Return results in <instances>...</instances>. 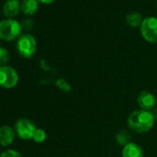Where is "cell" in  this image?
I'll return each instance as SVG.
<instances>
[{
	"instance_id": "obj_17",
	"label": "cell",
	"mask_w": 157,
	"mask_h": 157,
	"mask_svg": "<svg viewBox=\"0 0 157 157\" xmlns=\"http://www.w3.org/2000/svg\"><path fill=\"white\" fill-rule=\"evenodd\" d=\"M56 85L60 90H62L64 92H69L71 89L68 82H66L65 80H63V78H58V80L56 81Z\"/></svg>"
},
{
	"instance_id": "obj_18",
	"label": "cell",
	"mask_w": 157,
	"mask_h": 157,
	"mask_svg": "<svg viewBox=\"0 0 157 157\" xmlns=\"http://www.w3.org/2000/svg\"><path fill=\"white\" fill-rule=\"evenodd\" d=\"M33 21L32 20V19H30V18H27V19H24L22 21H21V28L23 29V30H25V31H28V30H31L33 27Z\"/></svg>"
},
{
	"instance_id": "obj_16",
	"label": "cell",
	"mask_w": 157,
	"mask_h": 157,
	"mask_svg": "<svg viewBox=\"0 0 157 157\" xmlns=\"http://www.w3.org/2000/svg\"><path fill=\"white\" fill-rule=\"evenodd\" d=\"M0 157H22V156L18 151L9 149V150L4 151L1 154H0Z\"/></svg>"
},
{
	"instance_id": "obj_19",
	"label": "cell",
	"mask_w": 157,
	"mask_h": 157,
	"mask_svg": "<svg viewBox=\"0 0 157 157\" xmlns=\"http://www.w3.org/2000/svg\"><path fill=\"white\" fill-rule=\"evenodd\" d=\"M151 112V114H152V116H153L155 121H157V105H156Z\"/></svg>"
},
{
	"instance_id": "obj_1",
	"label": "cell",
	"mask_w": 157,
	"mask_h": 157,
	"mask_svg": "<svg viewBox=\"0 0 157 157\" xmlns=\"http://www.w3.org/2000/svg\"><path fill=\"white\" fill-rule=\"evenodd\" d=\"M154 123L155 119L151 112L141 109L132 111L127 118L128 128L136 133H145L151 130Z\"/></svg>"
},
{
	"instance_id": "obj_6",
	"label": "cell",
	"mask_w": 157,
	"mask_h": 157,
	"mask_svg": "<svg viewBox=\"0 0 157 157\" xmlns=\"http://www.w3.org/2000/svg\"><path fill=\"white\" fill-rule=\"evenodd\" d=\"M14 129L16 132V135L24 140H33V133L36 129L35 124L29 118H20L16 121Z\"/></svg>"
},
{
	"instance_id": "obj_11",
	"label": "cell",
	"mask_w": 157,
	"mask_h": 157,
	"mask_svg": "<svg viewBox=\"0 0 157 157\" xmlns=\"http://www.w3.org/2000/svg\"><path fill=\"white\" fill-rule=\"evenodd\" d=\"M38 9H39L38 0H22L21 2V11L27 16L35 14Z\"/></svg>"
},
{
	"instance_id": "obj_21",
	"label": "cell",
	"mask_w": 157,
	"mask_h": 157,
	"mask_svg": "<svg viewBox=\"0 0 157 157\" xmlns=\"http://www.w3.org/2000/svg\"><path fill=\"white\" fill-rule=\"evenodd\" d=\"M0 40H1V39H0Z\"/></svg>"
},
{
	"instance_id": "obj_8",
	"label": "cell",
	"mask_w": 157,
	"mask_h": 157,
	"mask_svg": "<svg viewBox=\"0 0 157 157\" xmlns=\"http://www.w3.org/2000/svg\"><path fill=\"white\" fill-rule=\"evenodd\" d=\"M15 137L16 132L12 127L9 125H3L0 127V146L8 147L11 145L15 140Z\"/></svg>"
},
{
	"instance_id": "obj_20",
	"label": "cell",
	"mask_w": 157,
	"mask_h": 157,
	"mask_svg": "<svg viewBox=\"0 0 157 157\" xmlns=\"http://www.w3.org/2000/svg\"><path fill=\"white\" fill-rule=\"evenodd\" d=\"M55 1V0H38V2L40 3H43V4H45V5H48V4H51Z\"/></svg>"
},
{
	"instance_id": "obj_10",
	"label": "cell",
	"mask_w": 157,
	"mask_h": 157,
	"mask_svg": "<svg viewBox=\"0 0 157 157\" xmlns=\"http://www.w3.org/2000/svg\"><path fill=\"white\" fill-rule=\"evenodd\" d=\"M122 157H144V152L140 145L136 142H129L123 146L121 151Z\"/></svg>"
},
{
	"instance_id": "obj_13",
	"label": "cell",
	"mask_w": 157,
	"mask_h": 157,
	"mask_svg": "<svg viewBox=\"0 0 157 157\" xmlns=\"http://www.w3.org/2000/svg\"><path fill=\"white\" fill-rule=\"evenodd\" d=\"M116 141L118 145L125 146L128 143L131 142L130 132L127 129H120L116 133Z\"/></svg>"
},
{
	"instance_id": "obj_14",
	"label": "cell",
	"mask_w": 157,
	"mask_h": 157,
	"mask_svg": "<svg viewBox=\"0 0 157 157\" xmlns=\"http://www.w3.org/2000/svg\"><path fill=\"white\" fill-rule=\"evenodd\" d=\"M33 140L36 143H43L44 141H45V140H46L45 130L43 128H36V129L33 133Z\"/></svg>"
},
{
	"instance_id": "obj_4",
	"label": "cell",
	"mask_w": 157,
	"mask_h": 157,
	"mask_svg": "<svg viewBox=\"0 0 157 157\" xmlns=\"http://www.w3.org/2000/svg\"><path fill=\"white\" fill-rule=\"evenodd\" d=\"M142 38L150 44H157V18L151 16L144 18L140 27Z\"/></svg>"
},
{
	"instance_id": "obj_2",
	"label": "cell",
	"mask_w": 157,
	"mask_h": 157,
	"mask_svg": "<svg viewBox=\"0 0 157 157\" xmlns=\"http://www.w3.org/2000/svg\"><path fill=\"white\" fill-rule=\"evenodd\" d=\"M21 23L13 19H6L0 21V39L10 42L18 39L21 34Z\"/></svg>"
},
{
	"instance_id": "obj_3",
	"label": "cell",
	"mask_w": 157,
	"mask_h": 157,
	"mask_svg": "<svg viewBox=\"0 0 157 157\" xmlns=\"http://www.w3.org/2000/svg\"><path fill=\"white\" fill-rule=\"evenodd\" d=\"M16 48L21 56L23 58H31L37 50L36 39L30 33L21 34L17 39Z\"/></svg>"
},
{
	"instance_id": "obj_15",
	"label": "cell",
	"mask_w": 157,
	"mask_h": 157,
	"mask_svg": "<svg viewBox=\"0 0 157 157\" xmlns=\"http://www.w3.org/2000/svg\"><path fill=\"white\" fill-rule=\"evenodd\" d=\"M10 52L7 48L0 46V67L7 66V64L10 61Z\"/></svg>"
},
{
	"instance_id": "obj_5",
	"label": "cell",
	"mask_w": 157,
	"mask_h": 157,
	"mask_svg": "<svg viewBox=\"0 0 157 157\" xmlns=\"http://www.w3.org/2000/svg\"><path fill=\"white\" fill-rule=\"evenodd\" d=\"M19 82V74L10 66L0 67V87L3 89H12Z\"/></svg>"
},
{
	"instance_id": "obj_7",
	"label": "cell",
	"mask_w": 157,
	"mask_h": 157,
	"mask_svg": "<svg viewBox=\"0 0 157 157\" xmlns=\"http://www.w3.org/2000/svg\"><path fill=\"white\" fill-rule=\"evenodd\" d=\"M137 103H138L140 109L146 110V111H151L156 106L157 100H156L155 95L152 93H151L147 90H144L139 94V95L137 97Z\"/></svg>"
},
{
	"instance_id": "obj_9",
	"label": "cell",
	"mask_w": 157,
	"mask_h": 157,
	"mask_svg": "<svg viewBox=\"0 0 157 157\" xmlns=\"http://www.w3.org/2000/svg\"><path fill=\"white\" fill-rule=\"evenodd\" d=\"M3 15L7 19H13L21 10V2L19 0H7L3 4Z\"/></svg>"
},
{
	"instance_id": "obj_12",
	"label": "cell",
	"mask_w": 157,
	"mask_h": 157,
	"mask_svg": "<svg viewBox=\"0 0 157 157\" xmlns=\"http://www.w3.org/2000/svg\"><path fill=\"white\" fill-rule=\"evenodd\" d=\"M126 22L127 24L131 28H140L144 18L139 11H130L128 12L126 17Z\"/></svg>"
}]
</instances>
